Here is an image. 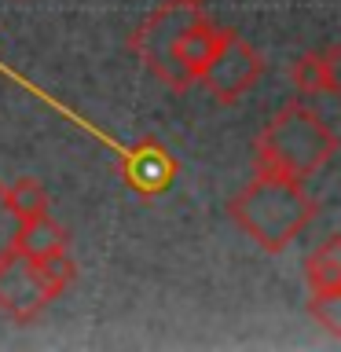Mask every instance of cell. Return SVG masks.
<instances>
[{
  "mask_svg": "<svg viewBox=\"0 0 341 352\" xmlns=\"http://www.w3.org/2000/svg\"><path fill=\"white\" fill-rule=\"evenodd\" d=\"M319 202L308 195L305 180H290L279 173H257L242 187L239 195H231L228 217L257 242L264 253H283L301 231L316 220Z\"/></svg>",
  "mask_w": 341,
  "mask_h": 352,
  "instance_id": "6da1fadb",
  "label": "cell"
},
{
  "mask_svg": "<svg viewBox=\"0 0 341 352\" xmlns=\"http://www.w3.org/2000/svg\"><path fill=\"white\" fill-rule=\"evenodd\" d=\"M341 140L330 121H323L308 103L290 99L275 110V118L261 129L253 143V169L279 173L290 180H308L338 154Z\"/></svg>",
  "mask_w": 341,
  "mask_h": 352,
  "instance_id": "7a4b0ae2",
  "label": "cell"
},
{
  "mask_svg": "<svg viewBox=\"0 0 341 352\" xmlns=\"http://www.w3.org/2000/svg\"><path fill=\"white\" fill-rule=\"evenodd\" d=\"M198 11L202 8H187V4H176V0H165V4L154 8L129 37V48L136 52V59L176 96H184L187 88H195V85L187 81V74L180 70V63H176L173 44H176V33H180Z\"/></svg>",
  "mask_w": 341,
  "mask_h": 352,
  "instance_id": "3957f363",
  "label": "cell"
},
{
  "mask_svg": "<svg viewBox=\"0 0 341 352\" xmlns=\"http://www.w3.org/2000/svg\"><path fill=\"white\" fill-rule=\"evenodd\" d=\"M261 77H264V55L253 48L242 33L220 30L217 48L209 55L198 85H206V92L213 96L220 107H235Z\"/></svg>",
  "mask_w": 341,
  "mask_h": 352,
  "instance_id": "277c9868",
  "label": "cell"
},
{
  "mask_svg": "<svg viewBox=\"0 0 341 352\" xmlns=\"http://www.w3.org/2000/svg\"><path fill=\"white\" fill-rule=\"evenodd\" d=\"M52 301V290L44 286L37 264L26 253L11 250L0 257V312L8 319H15L19 327H30L48 312Z\"/></svg>",
  "mask_w": 341,
  "mask_h": 352,
  "instance_id": "5b68a950",
  "label": "cell"
},
{
  "mask_svg": "<svg viewBox=\"0 0 341 352\" xmlns=\"http://www.w3.org/2000/svg\"><path fill=\"white\" fill-rule=\"evenodd\" d=\"M173 173H176V162L158 140L136 143L125 158V184L140 195H162L173 184Z\"/></svg>",
  "mask_w": 341,
  "mask_h": 352,
  "instance_id": "8992f818",
  "label": "cell"
},
{
  "mask_svg": "<svg viewBox=\"0 0 341 352\" xmlns=\"http://www.w3.org/2000/svg\"><path fill=\"white\" fill-rule=\"evenodd\" d=\"M338 59H341V44H330L327 52H305L301 59L294 63V88L301 96H327L334 99L341 92L338 81Z\"/></svg>",
  "mask_w": 341,
  "mask_h": 352,
  "instance_id": "52a82bcc",
  "label": "cell"
},
{
  "mask_svg": "<svg viewBox=\"0 0 341 352\" xmlns=\"http://www.w3.org/2000/svg\"><path fill=\"white\" fill-rule=\"evenodd\" d=\"M217 37H220V30L202 15V11H198V15L187 22L180 33H176L173 55H176V63H180V70L187 74V81H191V85H198V77H202L209 55H213V48H217Z\"/></svg>",
  "mask_w": 341,
  "mask_h": 352,
  "instance_id": "ba28073f",
  "label": "cell"
},
{
  "mask_svg": "<svg viewBox=\"0 0 341 352\" xmlns=\"http://www.w3.org/2000/svg\"><path fill=\"white\" fill-rule=\"evenodd\" d=\"M15 250L26 253L30 261H44L59 250H70V239H66V228L55 224L52 213H41L33 220H22L19 235H15Z\"/></svg>",
  "mask_w": 341,
  "mask_h": 352,
  "instance_id": "9c48e42d",
  "label": "cell"
},
{
  "mask_svg": "<svg viewBox=\"0 0 341 352\" xmlns=\"http://www.w3.org/2000/svg\"><path fill=\"white\" fill-rule=\"evenodd\" d=\"M305 283H308V294L341 290V239L338 235H330L323 246H316L305 257Z\"/></svg>",
  "mask_w": 341,
  "mask_h": 352,
  "instance_id": "30bf717a",
  "label": "cell"
},
{
  "mask_svg": "<svg viewBox=\"0 0 341 352\" xmlns=\"http://www.w3.org/2000/svg\"><path fill=\"white\" fill-rule=\"evenodd\" d=\"M4 198H8L11 213L19 217V224L48 213V191H44V184L33 180V176H19V180L4 184Z\"/></svg>",
  "mask_w": 341,
  "mask_h": 352,
  "instance_id": "8fae6325",
  "label": "cell"
},
{
  "mask_svg": "<svg viewBox=\"0 0 341 352\" xmlns=\"http://www.w3.org/2000/svg\"><path fill=\"white\" fill-rule=\"evenodd\" d=\"M33 264H37V272H41L44 286L52 290V297L70 290L74 279H77V261L70 257V250H59V253H52V257H44V261H33Z\"/></svg>",
  "mask_w": 341,
  "mask_h": 352,
  "instance_id": "7c38bea8",
  "label": "cell"
},
{
  "mask_svg": "<svg viewBox=\"0 0 341 352\" xmlns=\"http://www.w3.org/2000/svg\"><path fill=\"white\" fill-rule=\"evenodd\" d=\"M308 312L330 338H341V290H327V294H312L308 297Z\"/></svg>",
  "mask_w": 341,
  "mask_h": 352,
  "instance_id": "4fadbf2b",
  "label": "cell"
},
{
  "mask_svg": "<svg viewBox=\"0 0 341 352\" xmlns=\"http://www.w3.org/2000/svg\"><path fill=\"white\" fill-rule=\"evenodd\" d=\"M15 235H19V217L11 213V206L4 198V180H0V257L15 250Z\"/></svg>",
  "mask_w": 341,
  "mask_h": 352,
  "instance_id": "5bb4252c",
  "label": "cell"
},
{
  "mask_svg": "<svg viewBox=\"0 0 341 352\" xmlns=\"http://www.w3.org/2000/svg\"><path fill=\"white\" fill-rule=\"evenodd\" d=\"M176 4H187V8H202L206 0H176Z\"/></svg>",
  "mask_w": 341,
  "mask_h": 352,
  "instance_id": "9a60e30c",
  "label": "cell"
}]
</instances>
